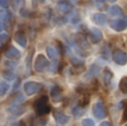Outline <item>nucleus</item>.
<instances>
[{
    "label": "nucleus",
    "instance_id": "f257e3e1",
    "mask_svg": "<svg viewBox=\"0 0 127 126\" xmlns=\"http://www.w3.org/2000/svg\"><path fill=\"white\" fill-rule=\"evenodd\" d=\"M124 116H125V120H127V105H126V111H125V114H124Z\"/></svg>",
    "mask_w": 127,
    "mask_h": 126
},
{
    "label": "nucleus",
    "instance_id": "f03ea898",
    "mask_svg": "<svg viewBox=\"0 0 127 126\" xmlns=\"http://www.w3.org/2000/svg\"><path fill=\"white\" fill-rule=\"evenodd\" d=\"M110 1H115V0H110Z\"/></svg>",
    "mask_w": 127,
    "mask_h": 126
}]
</instances>
